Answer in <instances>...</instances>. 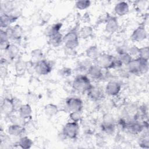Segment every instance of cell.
Instances as JSON below:
<instances>
[{
    "label": "cell",
    "instance_id": "1",
    "mask_svg": "<svg viewBox=\"0 0 149 149\" xmlns=\"http://www.w3.org/2000/svg\"><path fill=\"white\" fill-rule=\"evenodd\" d=\"M97 62V65L100 66L102 69H111L120 66L121 62L119 59H116L112 55L108 54L99 55V56L95 59Z\"/></svg>",
    "mask_w": 149,
    "mask_h": 149
},
{
    "label": "cell",
    "instance_id": "2",
    "mask_svg": "<svg viewBox=\"0 0 149 149\" xmlns=\"http://www.w3.org/2000/svg\"><path fill=\"white\" fill-rule=\"evenodd\" d=\"M130 73L134 74L145 73L148 70V61L137 58L132 59L127 65Z\"/></svg>",
    "mask_w": 149,
    "mask_h": 149
},
{
    "label": "cell",
    "instance_id": "3",
    "mask_svg": "<svg viewBox=\"0 0 149 149\" xmlns=\"http://www.w3.org/2000/svg\"><path fill=\"white\" fill-rule=\"evenodd\" d=\"M92 87L90 80L85 75L80 74L77 76L72 82V87L79 92L88 91Z\"/></svg>",
    "mask_w": 149,
    "mask_h": 149
},
{
    "label": "cell",
    "instance_id": "4",
    "mask_svg": "<svg viewBox=\"0 0 149 149\" xmlns=\"http://www.w3.org/2000/svg\"><path fill=\"white\" fill-rule=\"evenodd\" d=\"M79 132V126L77 122H72L67 123L63 127L62 133L63 135L69 139L76 138Z\"/></svg>",
    "mask_w": 149,
    "mask_h": 149
},
{
    "label": "cell",
    "instance_id": "5",
    "mask_svg": "<svg viewBox=\"0 0 149 149\" xmlns=\"http://www.w3.org/2000/svg\"><path fill=\"white\" fill-rule=\"evenodd\" d=\"M63 42L68 49H73L79 45V35L76 31H70L63 37Z\"/></svg>",
    "mask_w": 149,
    "mask_h": 149
},
{
    "label": "cell",
    "instance_id": "6",
    "mask_svg": "<svg viewBox=\"0 0 149 149\" xmlns=\"http://www.w3.org/2000/svg\"><path fill=\"white\" fill-rule=\"evenodd\" d=\"M34 69L37 73L41 75H46L51 71L52 68L47 61L41 59L36 62Z\"/></svg>",
    "mask_w": 149,
    "mask_h": 149
},
{
    "label": "cell",
    "instance_id": "7",
    "mask_svg": "<svg viewBox=\"0 0 149 149\" xmlns=\"http://www.w3.org/2000/svg\"><path fill=\"white\" fill-rule=\"evenodd\" d=\"M66 105L71 112H81L83 108V102L80 98L71 97L66 100Z\"/></svg>",
    "mask_w": 149,
    "mask_h": 149
},
{
    "label": "cell",
    "instance_id": "8",
    "mask_svg": "<svg viewBox=\"0 0 149 149\" xmlns=\"http://www.w3.org/2000/svg\"><path fill=\"white\" fill-rule=\"evenodd\" d=\"M121 90L120 84L116 81H111L108 83L105 87V93L111 96H115Z\"/></svg>",
    "mask_w": 149,
    "mask_h": 149
},
{
    "label": "cell",
    "instance_id": "9",
    "mask_svg": "<svg viewBox=\"0 0 149 149\" xmlns=\"http://www.w3.org/2000/svg\"><path fill=\"white\" fill-rule=\"evenodd\" d=\"M147 31L143 26H139L133 32L131 38L133 41L139 42L144 40L147 37Z\"/></svg>",
    "mask_w": 149,
    "mask_h": 149
},
{
    "label": "cell",
    "instance_id": "10",
    "mask_svg": "<svg viewBox=\"0 0 149 149\" xmlns=\"http://www.w3.org/2000/svg\"><path fill=\"white\" fill-rule=\"evenodd\" d=\"M1 111L4 114L9 116L15 112L12 98H5L1 104Z\"/></svg>",
    "mask_w": 149,
    "mask_h": 149
},
{
    "label": "cell",
    "instance_id": "11",
    "mask_svg": "<svg viewBox=\"0 0 149 149\" xmlns=\"http://www.w3.org/2000/svg\"><path fill=\"white\" fill-rule=\"evenodd\" d=\"M9 134L13 136H23V135L26 132V130L23 125L19 124H15L10 125L8 129Z\"/></svg>",
    "mask_w": 149,
    "mask_h": 149
},
{
    "label": "cell",
    "instance_id": "12",
    "mask_svg": "<svg viewBox=\"0 0 149 149\" xmlns=\"http://www.w3.org/2000/svg\"><path fill=\"white\" fill-rule=\"evenodd\" d=\"M87 73L91 78L98 79L102 76V68L97 65H91L87 70Z\"/></svg>",
    "mask_w": 149,
    "mask_h": 149
},
{
    "label": "cell",
    "instance_id": "13",
    "mask_svg": "<svg viewBox=\"0 0 149 149\" xmlns=\"http://www.w3.org/2000/svg\"><path fill=\"white\" fill-rule=\"evenodd\" d=\"M114 10L118 15L123 16L128 13L129 10V5L126 2H120L115 5Z\"/></svg>",
    "mask_w": 149,
    "mask_h": 149
},
{
    "label": "cell",
    "instance_id": "14",
    "mask_svg": "<svg viewBox=\"0 0 149 149\" xmlns=\"http://www.w3.org/2000/svg\"><path fill=\"white\" fill-rule=\"evenodd\" d=\"M88 97L93 100H99L103 95V93L102 90L97 87H92L87 91Z\"/></svg>",
    "mask_w": 149,
    "mask_h": 149
},
{
    "label": "cell",
    "instance_id": "15",
    "mask_svg": "<svg viewBox=\"0 0 149 149\" xmlns=\"http://www.w3.org/2000/svg\"><path fill=\"white\" fill-rule=\"evenodd\" d=\"M106 30L109 33L115 32L118 29V23L115 17H112L107 20L105 27Z\"/></svg>",
    "mask_w": 149,
    "mask_h": 149
},
{
    "label": "cell",
    "instance_id": "16",
    "mask_svg": "<svg viewBox=\"0 0 149 149\" xmlns=\"http://www.w3.org/2000/svg\"><path fill=\"white\" fill-rule=\"evenodd\" d=\"M50 43L54 47L58 46L63 41V37L59 31L54 32L48 35Z\"/></svg>",
    "mask_w": 149,
    "mask_h": 149
},
{
    "label": "cell",
    "instance_id": "17",
    "mask_svg": "<svg viewBox=\"0 0 149 149\" xmlns=\"http://www.w3.org/2000/svg\"><path fill=\"white\" fill-rule=\"evenodd\" d=\"M19 116L23 119H28L31 116L32 113V109L29 104H23L19 110Z\"/></svg>",
    "mask_w": 149,
    "mask_h": 149
},
{
    "label": "cell",
    "instance_id": "18",
    "mask_svg": "<svg viewBox=\"0 0 149 149\" xmlns=\"http://www.w3.org/2000/svg\"><path fill=\"white\" fill-rule=\"evenodd\" d=\"M16 19V17L13 16L9 15L6 13L2 14L1 16V27L2 28L7 27L10 24L14 22Z\"/></svg>",
    "mask_w": 149,
    "mask_h": 149
},
{
    "label": "cell",
    "instance_id": "19",
    "mask_svg": "<svg viewBox=\"0 0 149 149\" xmlns=\"http://www.w3.org/2000/svg\"><path fill=\"white\" fill-rule=\"evenodd\" d=\"M44 111L47 116L52 117L58 112V108L54 104H48L44 107Z\"/></svg>",
    "mask_w": 149,
    "mask_h": 149
},
{
    "label": "cell",
    "instance_id": "20",
    "mask_svg": "<svg viewBox=\"0 0 149 149\" xmlns=\"http://www.w3.org/2000/svg\"><path fill=\"white\" fill-rule=\"evenodd\" d=\"M130 133L133 134H137L143 130V125L137 122H132L126 125L125 127Z\"/></svg>",
    "mask_w": 149,
    "mask_h": 149
},
{
    "label": "cell",
    "instance_id": "21",
    "mask_svg": "<svg viewBox=\"0 0 149 149\" xmlns=\"http://www.w3.org/2000/svg\"><path fill=\"white\" fill-rule=\"evenodd\" d=\"M18 145L22 148L28 149L31 148V146L33 145V141L28 137L22 136L20 138L18 141Z\"/></svg>",
    "mask_w": 149,
    "mask_h": 149
},
{
    "label": "cell",
    "instance_id": "22",
    "mask_svg": "<svg viewBox=\"0 0 149 149\" xmlns=\"http://www.w3.org/2000/svg\"><path fill=\"white\" fill-rule=\"evenodd\" d=\"M27 69V63L23 61H17L15 64V70L18 75H22L24 73Z\"/></svg>",
    "mask_w": 149,
    "mask_h": 149
},
{
    "label": "cell",
    "instance_id": "23",
    "mask_svg": "<svg viewBox=\"0 0 149 149\" xmlns=\"http://www.w3.org/2000/svg\"><path fill=\"white\" fill-rule=\"evenodd\" d=\"M87 56L91 58L95 59L99 56L98 49L96 46H91L86 50Z\"/></svg>",
    "mask_w": 149,
    "mask_h": 149
},
{
    "label": "cell",
    "instance_id": "24",
    "mask_svg": "<svg viewBox=\"0 0 149 149\" xmlns=\"http://www.w3.org/2000/svg\"><path fill=\"white\" fill-rule=\"evenodd\" d=\"M93 29L90 26L83 27L79 33V36L83 38H87L91 36Z\"/></svg>",
    "mask_w": 149,
    "mask_h": 149
},
{
    "label": "cell",
    "instance_id": "25",
    "mask_svg": "<svg viewBox=\"0 0 149 149\" xmlns=\"http://www.w3.org/2000/svg\"><path fill=\"white\" fill-rule=\"evenodd\" d=\"M6 51L7 52L9 57L11 59H13L19 54V49L16 45L14 44H10L9 48L6 50Z\"/></svg>",
    "mask_w": 149,
    "mask_h": 149
},
{
    "label": "cell",
    "instance_id": "26",
    "mask_svg": "<svg viewBox=\"0 0 149 149\" xmlns=\"http://www.w3.org/2000/svg\"><path fill=\"white\" fill-rule=\"evenodd\" d=\"M118 59L121 62L122 64H125L127 65L130 63V62L132 60V58L129 55V53L126 52H122L119 54Z\"/></svg>",
    "mask_w": 149,
    "mask_h": 149
},
{
    "label": "cell",
    "instance_id": "27",
    "mask_svg": "<svg viewBox=\"0 0 149 149\" xmlns=\"http://www.w3.org/2000/svg\"><path fill=\"white\" fill-rule=\"evenodd\" d=\"M145 61L148 60L149 58V48L148 47H144L143 48H139V57Z\"/></svg>",
    "mask_w": 149,
    "mask_h": 149
},
{
    "label": "cell",
    "instance_id": "28",
    "mask_svg": "<svg viewBox=\"0 0 149 149\" xmlns=\"http://www.w3.org/2000/svg\"><path fill=\"white\" fill-rule=\"evenodd\" d=\"M90 4V1H78L76 2V7L80 10H84L88 8Z\"/></svg>",
    "mask_w": 149,
    "mask_h": 149
},
{
    "label": "cell",
    "instance_id": "29",
    "mask_svg": "<svg viewBox=\"0 0 149 149\" xmlns=\"http://www.w3.org/2000/svg\"><path fill=\"white\" fill-rule=\"evenodd\" d=\"M104 125H114V120L112 116L109 113H106L103 117Z\"/></svg>",
    "mask_w": 149,
    "mask_h": 149
},
{
    "label": "cell",
    "instance_id": "30",
    "mask_svg": "<svg viewBox=\"0 0 149 149\" xmlns=\"http://www.w3.org/2000/svg\"><path fill=\"white\" fill-rule=\"evenodd\" d=\"M12 104L13 105V108H14V111H17L19 110V109L21 108V107L23 105L22 101L20 99H18L16 97H14L12 98Z\"/></svg>",
    "mask_w": 149,
    "mask_h": 149
},
{
    "label": "cell",
    "instance_id": "31",
    "mask_svg": "<svg viewBox=\"0 0 149 149\" xmlns=\"http://www.w3.org/2000/svg\"><path fill=\"white\" fill-rule=\"evenodd\" d=\"M139 146H140L141 147L148 148L149 147V146H148L149 141H148V136L147 135L146 136L142 137L141 138H140V139H139Z\"/></svg>",
    "mask_w": 149,
    "mask_h": 149
},
{
    "label": "cell",
    "instance_id": "32",
    "mask_svg": "<svg viewBox=\"0 0 149 149\" xmlns=\"http://www.w3.org/2000/svg\"><path fill=\"white\" fill-rule=\"evenodd\" d=\"M31 56L33 58L37 60V62L41 60V58L42 56V53L41 50L40 49H35L32 51L31 52Z\"/></svg>",
    "mask_w": 149,
    "mask_h": 149
},
{
    "label": "cell",
    "instance_id": "33",
    "mask_svg": "<svg viewBox=\"0 0 149 149\" xmlns=\"http://www.w3.org/2000/svg\"><path fill=\"white\" fill-rule=\"evenodd\" d=\"M70 117L73 122H77L81 118L80 112H72L70 115Z\"/></svg>",
    "mask_w": 149,
    "mask_h": 149
},
{
    "label": "cell",
    "instance_id": "34",
    "mask_svg": "<svg viewBox=\"0 0 149 149\" xmlns=\"http://www.w3.org/2000/svg\"><path fill=\"white\" fill-rule=\"evenodd\" d=\"M139 48L136 47V46H133L129 49V55L132 56L133 55L139 56Z\"/></svg>",
    "mask_w": 149,
    "mask_h": 149
},
{
    "label": "cell",
    "instance_id": "35",
    "mask_svg": "<svg viewBox=\"0 0 149 149\" xmlns=\"http://www.w3.org/2000/svg\"><path fill=\"white\" fill-rule=\"evenodd\" d=\"M27 98V101H29V103H31V104L35 102L37 100L36 95L33 93L29 94Z\"/></svg>",
    "mask_w": 149,
    "mask_h": 149
}]
</instances>
